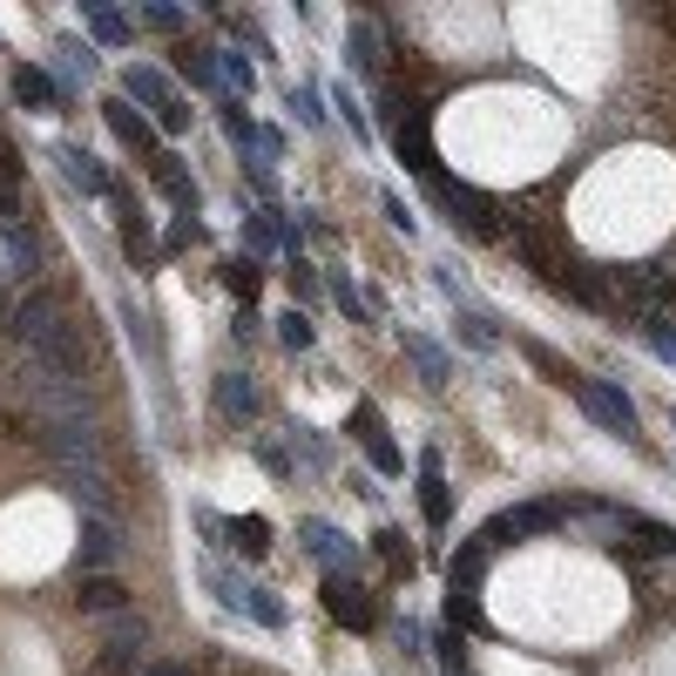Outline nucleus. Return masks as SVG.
<instances>
[{
  "mask_svg": "<svg viewBox=\"0 0 676 676\" xmlns=\"http://www.w3.org/2000/svg\"><path fill=\"white\" fill-rule=\"evenodd\" d=\"M142 676H190V669H176V663H149Z\"/></svg>",
  "mask_w": 676,
  "mask_h": 676,
  "instance_id": "c03bdc74",
  "label": "nucleus"
},
{
  "mask_svg": "<svg viewBox=\"0 0 676 676\" xmlns=\"http://www.w3.org/2000/svg\"><path fill=\"white\" fill-rule=\"evenodd\" d=\"M373 541H379V554H386V562H406V569H413V554H406V541H400V528H379Z\"/></svg>",
  "mask_w": 676,
  "mask_h": 676,
  "instance_id": "a19ab883",
  "label": "nucleus"
},
{
  "mask_svg": "<svg viewBox=\"0 0 676 676\" xmlns=\"http://www.w3.org/2000/svg\"><path fill=\"white\" fill-rule=\"evenodd\" d=\"M352 426H359V447H366V460H373L379 473H406V454L386 440V420H379V406H373V400L352 406Z\"/></svg>",
  "mask_w": 676,
  "mask_h": 676,
  "instance_id": "0eeeda50",
  "label": "nucleus"
},
{
  "mask_svg": "<svg viewBox=\"0 0 676 676\" xmlns=\"http://www.w3.org/2000/svg\"><path fill=\"white\" fill-rule=\"evenodd\" d=\"M123 332H129V345L142 352V366H149V373H163V345H156V318H149V311H136V298H123Z\"/></svg>",
  "mask_w": 676,
  "mask_h": 676,
  "instance_id": "dca6fc26",
  "label": "nucleus"
},
{
  "mask_svg": "<svg viewBox=\"0 0 676 676\" xmlns=\"http://www.w3.org/2000/svg\"><path fill=\"white\" fill-rule=\"evenodd\" d=\"M569 501H528V507H507V514H494V522L473 535V548L481 554H501L507 541H522V535H548V528H562L569 522Z\"/></svg>",
  "mask_w": 676,
  "mask_h": 676,
  "instance_id": "f03ea898",
  "label": "nucleus"
},
{
  "mask_svg": "<svg viewBox=\"0 0 676 676\" xmlns=\"http://www.w3.org/2000/svg\"><path fill=\"white\" fill-rule=\"evenodd\" d=\"M176 68L190 75L196 89H217V48H183V55H176Z\"/></svg>",
  "mask_w": 676,
  "mask_h": 676,
  "instance_id": "cd10ccee",
  "label": "nucleus"
},
{
  "mask_svg": "<svg viewBox=\"0 0 676 676\" xmlns=\"http://www.w3.org/2000/svg\"><path fill=\"white\" fill-rule=\"evenodd\" d=\"M420 507H426V528H447L454 522V494H447V481H440V454H420Z\"/></svg>",
  "mask_w": 676,
  "mask_h": 676,
  "instance_id": "9d476101",
  "label": "nucleus"
},
{
  "mask_svg": "<svg viewBox=\"0 0 676 676\" xmlns=\"http://www.w3.org/2000/svg\"><path fill=\"white\" fill-rule=\"evenodd\" d=\"M61 55H68V68H82V75H95V55H89V48H75V42H68Z\"/></svg>",
  "mask_w": 676,
  "mask_h": 676,
  "instance_id": "37998d69",
  "label": "nucleus"
},
{
  "mask_svg": "<svg viewBox=\"0 0 676 676\" xmlns=\"http://www.w3.org/2000/svg\"><path fill=\"white\" fill-rule=\"evenodd\" d=\"M379 204H386V217H392V230H406V237L420 230V217L406 210V196H400V190H386V196H379Z\"/></svg>",
  "mask_w": 676,
  "mask_h": 676,
  "instance_id": "4c0bfd02",
  "label": "nucleus"
},
{
  "mask_svg": "<svg viewBox=\"0 0 676 676\" xmlns=\"http://www.w3.org/2000/svg\"><path fill=\"white\" fill-rule=\"evenodd\" d=\"M14 339L27 345V359H75V332H68V305L55 291H27L14 305Z\"/></svg>",
  "mask_w": 676,
  "mask_h": 676,
  "instance_id": "f257e3e1",
  "label": "nucleus"
},
{
  "mask_svg": "<svg viewBox=\"0 0 676 676\" xmlns=\"http://www.w3.org/2000/svg\"><path fill=\"white\" fill-rule=\"evenodd\" d=\"M217 75H224V82H230V89H244V95L257 89V68H251L244 55H230V48H217Z\"/></svg>",
  "mask_w": 676,
  "mask_h": 676,
  "instance_id": "c756f323",
  "label": "nucleus"
},
{
  "mask_svg": "<svg viewBox=\"0 0 676 676\" xmlns=\"http://www.w3.org/2000/svg\"><path fill=\"white\" fill-rule=\"evenodd\" d=\"M244 244H251V251H277V217H271V210H251V217H244Z\"/></svg>",
  "mask_w": 676,
  "mask_h": 676,
  "instance_id": "7c9ffc66",
  "label": "nucleus"
},
{
  "mask_svg": "<svg viewBox=\"0 0 676 676\" xmlns=\"http://www.w3.org/2000/svg\"><path fill=\"white\" fill-rule=\"evenodd\" d=\"M89 616H123L129 609V588L115 582V575H82V595H75Z\"/></svg>",
  "mask_w": 676,
  "mask_h": 676,
  "instance_id": "4468645a",
  "label": "nucleus"
},
{
  "mask_svg": "<svg viewBox=\"0 0 676 676\" xmlns=\"http://www.w3.org/2000/svg\"><path fill=\"white\" fill-rule=\"evenodd\" d=\"M142 21H149L156 34H176V27H183V8H170V0H149V8H142Z\"/></svg>",
  "mask_w": 676,
  "mask_h": 676,
  "instance_id": "e433bc0d",
  "label": "nucleus"
},
{
  "mask_svg": "<svg viewBox=\"0 0 676 676\" xmlns=\"http://www.w3.org/2000/svg\"><path fill=\"white\" fill-rule=\"evenodd\" d=\"M460 339H467L473 352H494V345H501V339H494V318H481V311L460 318Z\"/></svg>",
  "mask_w": 676,
  "mask_h": 676,
  "instance_id": "f704fd0d",
  "label": "nucleus"
},
{
  "mask_svg": "<svg viewBox=\"0 0 676 676\" xmlns=\"http://www.w3.org/2000/svg\"><path fill=\"white\" fill-rule=\"evenodd\" d=\"M156 129H163V136H183V129H190V102H170V108H156Z\"/></svg>",
  "mask_w": 676,
  "mask_h": 676,
  "instance_id": "58836bf2",
  "label": "nucleus"
},
{
  "mask_svg": "<svg viewBox=\"0 0 676 676\" xmlns=\"http://www.w3.org/2000/svg\"><path fill=\"white\" fill-rule=\"evenodd\" d=\"M123 562V535H115L108 514H82V541H75V569L95 575V569H115Z\"/></svg>",
  "mask_w": 676,
  "mask_h": 676,
  "instance_id": "423d86ee",
  "label": "nucleus"
},
{
  "mask_svg": "<svg viewBox=\"0 0 676 676\" xmlns=\"http://www.w3.org/2000/svg\"><path fill=\"white\" fill-rule=\"evenodd\" d=\"M244 616H251V622H264V629H285V622H291V609L277 603V588H264V582H251V588H244Z\"/></svg>",
  "mask_w": 676,
  "mask_h": 676,
  "instance_id": "5701e85b",
  "label": "nucleus"
},
{
  "mask_svg": "<svg viewBox=\"0 0 676 676\" xmlns=\"http://www.w3.org/2000/svg\"><path fill=\"white\" fill-rule=\"evenodd\" d=\"M277 345H285V352H311V345H318V332H311V318H305L298 305H291L285 318H277Z\"/></svg>",
  "mask_w": 676,
  "mask_h": 676,
  "instance_id": "393cba45",
  "label": "nucleus"
},
{
  "mask_svg": "<svg viewBox=\"0 0 676 676\" xmlns=\"http://www.w3.org/2000/svg\"><path fill=\"white\" fill-rule=\"evenodd\" d=\"M669 426H676V406H669Z\"/></svg>",
  "mask_w": 676,
  "mask_h": 676,
  "instance_id": "a18cd8bd",
  "label": "nucleus"
},
{
  "mask_svg": "<svg viewBox=\"0 0 676 676\" xmlns=\"http://www.w3.org/2000/svg\"><path fill=\"white\" fill-rule=\"evenodd\" d=\"M400 345H406V359L420 366V379H426V386H447V379H454V359H447V345H433L426 332H400Z\"/></svg>",
  "mask_w": 676,
  "mask_h": 676,
  "instance_id": "ddd939ff",
  "label": "nucleus"
},
{
  "mask_svg": "<svg viewBox=\"0 0 676 676\" xmlns=\"http://www.w3.org/2000/svg\"><path fill=\"white\" fill-rule=\"evenodd\" d=\"M345 61H352V75H379V34H373V21H352L345 27Z\"/></svg>",
  "mask_w": 676,
  "mask_h": 676,
  "instance_id": "aec40b11",
  "label": "nucleus"
},
{
  "mask_svg": "<svg viewBox=\"0 0 676 676\" xmlns=\"http://www.w3.org/2000/svg\"><path fill=\"white\" fill-rule=\"evenodd\" d=\"M257 460H264V467L277 473V481H291V454L277 447V440H257Z\"/></svg>",
  "mask_w": 676,
  "mask_h": 676,
  "instance_id": "ea45409f",
  "label": "nucleus"
},
{
  "mask_svg": "<svg viewBox=\"0 0 676 676\" xmlns=\"http://www.w3.org/2000/svg\"><path fill=\"white\" fill-rule=\"evenodd\" d=\"M569 392H575V406H582L595 426L616 433V440H635V433H643V426H635V400H629L622 386H609V379H582V373H575Z\"/></svg>",
  "mask_w": 676,
  "mask_h": 676,
  "instance_id": "7ed1b4c3",
  "label": "nucleus"
},
{
  "mask_svg": "<svg viewBox=\"0 0 676 676\" xmlns=\"http://www.w3.org/2000/svg\"><path fill=\"white\" fill-rule=\"evenodd\" d=\"M149 176H156V190H163L176 210H196V183L176 170V156H156V163H149Z\"/></svg>",
  "mask_w": 676,
  "mask_h": 676,
  "instance_id": "412c9836",
  "label": "nucleus"
},
{
  "mask_svg": "<svg viewBox=\"0 0 676 676\" xmlns=\"http://www.w3.org/2000/svg\"><path fill=\"white\" fill-rule=\"evenodd\" d=\"M291 447H298V454H305V467H318V473H325V467H332V447H325V440H318V433H311V426H291Z\"/></svg>",
  "mask_w": 676,
  "mask_h": 676,
  "instance_id": "473e14b6",
  "label": "nucleus"
},
{
  "mask_svg": "<svg viewBox=\"0 0 676 676\" xmlns=\"http://www.w3.org/2000/svg\"><path fill=\"white\" fill-rule=\"evenodd\" d=\"M123 102H142V108H170L176 95H170V82H163V68L136 61V68H123Z\"/></svg>",
  "mask_w": 676,
  "mask_h": 676,
  "instance_id": "f8f14e48",
  "label": "nucleus"
},
{
  "mask_svg": "<svg viewBox=\"0 0 676 676\" xmlns=\"http://www.w3.org/2000/svg\"><path fill=\"white\" fill-rule=\"evenodd\" d=\"M291 115L305 129H325V95H318V89H291Z\"/></svg>",
  "mask_w": 676,
  "mask_h": 676,
  "instance_id": "2f4dec72",
  "label": "nucleus"
},
{
  "mask_svg": "<svg viewBox=\"0 0 676 676\" xmlns=\"http://www.w3.org/2000/svg\"><path fill=\"white\" fill-rule=\"evenodd\" d=\"M224 285H230V298H244V305H251V298H257V285H264V271H257L251 257H230V264H224Z\"/></svg>",
  "mask_w": 676,
  "mask_h": 676,
  "instance_id": "bb28decb",
  "label": "nucleus"
},
{
  "mask_svg": "<svg viewBox=\"0 0 676 676\" xmlns=\"http://www.w3.org/2000/svg\"><path fill=\"white\" fill-rule=\"evenodd\" d=\"M298 541H305L311 562H325V575H352V554H359V541H352L345 528H332L325 514H305V522H298Z\"/></svg>",
  "mask_w": 676,
  "mask_h": 676,
  "instance_id": "20e7f679",
  "label": "nucleus"
},
{
  "mask_svg": "<svg viewBox=\"0 0 676 676\" xmlns=\"http://www.w3.org/2000/svg\"><path fill=\"white\" fill-rule=\"evenodd\" d=\"M0 244H8V277H27V271H34V244L21 237V224H0Z\"/></svg>",
  "mask_w": 676,
  "mask_h": 676,
  "instance_id": "c85d7f7f",
  "label": "nucleus"
},
{
  "mask_svg": "<svg viewBox=\"0 0 676 676\" xmlns=\"http://www.w3.org/2000/svg\"><path fill=\"white\" fill-rule=\"evenodd\" d=\"M332 305L345 311V318H373V305H366V291L352 285V277H332Z\"/></svg>",
  "mask_w": 676,
  "mask_h": 676,
  "instance_id": "72a5a7b5",
  "label": "nucleus"
},
{
  "mask_svg": "<svg viewBox=\"0 0 676 676\" xmlns=\"http://www.w3.org/2000/svg\"><path fill=\"white\" fill-rule=\"evenodd\" d=\"M102 115H108V129L123 136L129 149H142V156H149V163H156V156H163V149H156V129L142 123V115H136V108H129L123 95H108V102H102Z\"/></svg>",
  "mask_w": 676,
  "mask_h": 676,
  "instance_id": "9b49d317",
  "label": "nucleus"
},
{
  "mask_svg": "<svg viewBox=\"0 0 676 676\" xmlns=\"http://www.w3.org/2000/svg\"><path fill=\"white\" fill-rule=\"evenodd\" d=\"M325 609L339 629H373L379 622V603H373V588L359 575H325Z\"/></svg>",
  "mask_w": 676,
  "mask_h": 676,
  "instance_id": "39448f33",
  "label": "nucleus"
},
{
  "mask_svg": "<svg viewBox=\"0 0 676 676\" xmlns=\"http://www.w3.org/2000/svg\"><path fill=\"white\" fill-rule=\"evenodd\" d=\"M82 21H89L95 42H108V48H129V42H136V27H129L123 14H115L108 0H82Z\"/></svg>",
  "mask_w": 676,
  "mask_h": 676,
  "instance_id": "f3484780",
  "label": "nucleus"
},
{
  "mask_svg": "<svg viewBox=\"0 0 676 676\" xmlns=\"http://www.w3.org/2000/svg\"><path fill=\"white\" fill-rule=\"evenodd\" d=\"M291 291H298V298H318V271H311L305 257H291Z\"/></svg>",
  "mask_w": 676,
  "mask_h": 676,
  "instance_id": "79ce46f5",
  "label": "nucleus"
},
{
  "mask_svg": "<svg viewBox=\"0 0 676 676\" xmlns=\"http://www.w3.org/2000/svg\"><path fill=\"white\" fill-rule=\"evenodd\" d=\"M332 108L345 115V129L359 136V142H373V123H366V115H359V102H352V89H332Z\"/></svg>",
  "mask_w": 676,
  "mask_h": 676,
  "instance_id": "c9c22d12",
  "label": "nucleus"
},
{
  "mask_svg": "<svg viewBox=\"0 0 676 676\" xmlns=\"http://www.w3.org/2000/svg\"><path fill=\"white\" fill-rule=\"evenodd\" d=\"M257 386H251V373H217V413L230 420V426H251L257 420Z\"/></svg>",
  "mask_w": 676,
  "mask_h": 676,
  "instance_id": "1a4fd4ad",
  "label": "nucleus"
},
{
  "mask_svg": "<svg viewBox=\"0 0 676 676\" xmlns=\"http://www.w3.org/2000/svg\"><path fill=\"white\" fill-rule=\"evenodd\" d=\"M142 643H149V622H142V616H129V609H123V616H108V643H102V650H108V663H136V650H142Z\"/></svg>",
  "mask_w": 676,
  "mask_h": 676,
  "instance_id": "2eb2a0df",
  "label": "nucleus"
},
{
  "mask_svg": "<svg viewBox=\"0 0 676 676\" xmlns=\"http://www.w3.org/2000/svg\"><path fill=\"white\" fill-rule=\"evenodd\" d=\"M204 582L217 588V603H224V609H244V588H251V582H244V575H230V569L217 562V554L204 562Z\"/></svg>",
  "mask_w": 676,
  "mask_h": 676,
  "instance_id": "b1692460",
  "label": "nucleus"
},
{
  "mask_svg": "<svg viewBox=\"0 0 676 676\" xmlns=\"http://www.w3.org/2000/svg\"><path fill=\"white\" fill-rule=\"evenodd\" d=\"M224 535H230V548H244L251 562L271 554V522H264V514H237V522H224Z\"/></svg>",
  "mask_w": 676,
  "mask_h": 676,
  "instance_id": "4be33fe9",
  "label": "nucleus"
},
{
  "mask_svg": "<svg viewBox=\"0 0 676 676\" xmlns=\"http://www.w3.org/2000/svg\"><path fill=\"white\" fill-rule=\"evenodd\" d=\"M55 163H61V176L82 190V196H115V183H108V170L95 163V156L82 149V142H55Z\"/></svg>",
  "mask_w": 676,
  "mask_h": 676,
  "instance_id": "6e6552de",
  "label": "nucleus"
},
{
  "mask_svg": "<svg viewBox=\"0 0 676 676\" xmlns=\"http://www.w3.org/2000/svg\"><path fill=\"white\" fill-rule=\"evenodd\" d=\"M14 102H27V108H61L55 75H48V68H14Z\"/></svg>",
  "mask_w": 676,
  "mask_h": 676,
  "instance_id": "6ab92c4d",
  "label": "nucleus"
},
{
  "mask_svg": "<svg viewBox=\"0 0 676 676\" xmlns=\"http://www.w3.org/2000/svg\"><path fill=\"white\" fill-rule=\"evenodd\" d=\"M224 136L244 149V156H251V149H264V129H257V115L244 108V95H224Z\"/></svg>",
  "mask_w": 676,
  "mask_h": 676,
  "instance_id": "a211bd4d",
  "label": "nucleus"
},
{
  "mask_svg": "<svg viewBox=\"0 0 676 676\" xmlns=\"http://www.w3.org/2000/svg\"><path fill=\"white\" fill-rule=\"evenodd\" d=\"M635 332H643V345L656 352L663 366H676V325H669V318H656V311H650V318H643V325H635Z\"/></svg>",
  "mask_w": 676,
  "mask_h": 676,
  "instance_id": "a878e982",
  "label": "nucleus"
}]
</instances>
